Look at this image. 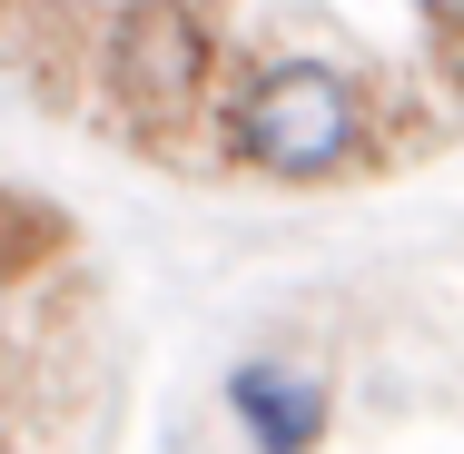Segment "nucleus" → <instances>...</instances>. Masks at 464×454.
Returning a JSON list of instances; mask_svg holds the SVG:
<instances>
[{
	"label": "nucleus",
	"mask_w": 464,
	"mask_h": 454,
	"mask_svg": "<svg viewBox=\"0 0 464 454\" xmlns=\"http://www.w3.org/2000/svg\"><path fill=\"white\" fill-rule=\"evenodd\" d=\"M218 149L237 169L277 179V188H326V179H356L375 149H385V99L346 60L286 50V60L237 70V90L218 109Z\"/></svg>",
	"instance_id": "obj_1"
},
{
	"label": "nucleus",
	"mask_w": 464,
	"mask_h": 454,
	"mask_svg": "<svg viewBox=\"0 0 464 454\" xmlns=\"http://www.w3.org/2000/svg\"><path fill=\"white\" fill-rule=\"evenodd\" d=\"M90 70L109 109L129 119V139L149 149H179L188 129H218V80H227V50H218V10L208 0H119L90 40Z\"/></svg>",
	"instance_id": "obj_2"
},
{
	"label": "nucleus",
	"mask_w": 464,
	"mask_h": 454,
	"mask_svg": "<svg viewBox=\"0 0 464 454\" xmlns=\"http://www.w3.org/2000/svg\"><path fill=\"white\" fill-rule=\"evenodd\" d=\"M218 395H227L237 435L257 454H316L326 425H336V385H326L316 365H296V356H237Z\"/></svg>",
	"instance_id": "obj_3"
},
{
	"label": "nucleus",
	"mask_w": 464,
	"mask_h": 454,
	"mask_svg": "<svg viewBox=\"0 0 464 454\" xmlns=\"http://www.w3.org/2000/svg\"><path fill=\"white\" fill-rule=\"evenodd\" d=\"M99 30H80V10L70 0H20L10 20H0V50H10V70L30 80L40 99H70L80 90V60H90Z\"/></svg>",
	"instance_id": "obj_4"
},
{
	"label": "nucleus",
	"mask_w": 464,
	"mask_h": 454,
	"mask_svg": "<svg viewBox=\"0 0 464 454\" xmlns=\"http://www.w3.org/2000/svg\"><path fill=\"white\" fill-rule=\"evenodd\" d=\"M70 257V217L30 188H0V286H30Z\"/></svg>",
	"instance_id": "obj_5"
},
{
	"label": "nucleus",
	"mask_w": 464,
	"mask_h": 454,
	"mask_svg": "<svg viewBox=\"0 0 464 454\" xmlns=\"http://www.w3.org/2000/svg\"><path fill=\"white\" fill-rule=\"evenodd\" d=\"M415 20H425V50H435V70L464 90V0H415Z\"/></svg>",
	"instance_id": "obj_6"
},
{
	"label": "nucleus",
	"mask_w": 464,
	"mask_h": 454,
	"mask_svg": "<svg viewBox=\"0 0 464 454\" xmlns=\"http://www.w3.org/2000/svg\"><path fill=\"white\" fill-rule=\"evenodd\" d=\"M0 405H20V356L0 346Z\"/></svg>",
	"instance_id": "obj_7"
},
{
	"label": "nucleus",
	"mask_w": 464,
	"mask_h": 454,
	"mask_svg": "<svg viewBox=\"0 0 464 454\" xmlns=\"http://www.w3.org/2000/svg\"><path fill=\"white\" fill-rule=\"evenodd\" d=\"M10 10H20V0H0V20H10Z\"/></svg>",
	"instance_id": "obj_8"
},
{
	"label": "nucleus",
	"mask_w": 464,
	"mask_h": 454,
	"mask_svg": "<svg viewBox=\"0 0 464 454\" xmlns=\"http://www.w3.org/2000/svg\"><path fill=\"white\" fill-rule=\"evenodd\" d=\"M0 454H10V445H0Z\"/></svg>",
	"instance_id": "obj_9"
}]
</instances>
